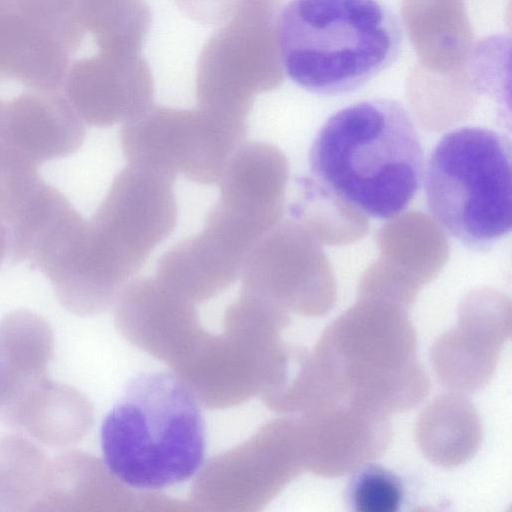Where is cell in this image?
I'll return each instance as SVG.
<instances>
[{"mask_svg": "<svg viewBox=\"0 0 512 512\" xmlns=\"http://www.w3.org/2000/svg\"><path fill=\"white\" fill-rule=\"evenodd\" d=\"M247 132L245 119L206 109L156 108L125 123L120 143L132 167L171 182L182 176L197 184L212 185L219 181Z\"/></svg>", "mask_w": 512, "mask_h": 512, "instance_id": "8992f818", "label": "cell"}, {"mask_svg": "<svg viewBox=\"0 0 512 512\" xmlns=\"http://www.w3.org/2000/svg\"><path fill=\"white\" fill-rule=\"evenodd\" d=\"M347 487V502L357 512H396L403 498L401 479L393 472L366 464L354 471Z\"/></svg>", "mask_w": 512, "mask_h": 512, "instance_id": "d6986e66", "label": "cell"}, {"mask_svg": "<svg viewBox=\"0 0 512 512\" xmlns=\"http://www.w3.org/2000/svg\"><path fill=\"white\" fill-rule=\"evenodd\" d=\"M85 135L82 119L62 101L23 97L4 110L0 141L39 165L75 153Z\"/></svg>", "mask_w": 512, "mask_h": 512, "instance_id": "5bb4252c", "label": "cell"}, {"mask_svg": "<svg viewBox=\"0 0 512 512\" xmlns=\"http://www.w3.org/2000/svg\"><path fill=\"white\" fill-rule=\"evenodd\" d=\"M401 23L381 0H290L276 24L280 64L302 89L353 92L399 56Z\"/></svg>", "mask_w": 512, "mask_h": 512, "instance_id": "7a4b0ae2", "label": "cell"}, {"mask_svg": "<svg viewBox=\"0 0 512 512\" xmlns=\"http://www.w3.org/2000/svg\"><path fill=\"white\" fill-rule=\"evenodd\" d=\"M260 391L270 409L290 414H303L343 399L314 351L282 343L269 355Z\"/></svg>", "mask_w": 512, "mask_h": 512, "instance_id": "9a60e30c", "label": "cell"}, {"mask_svg": "<svg viewBox=\"0 0 512 512\" xmlns=\"http://www.w3.org/2000/svg\"><path fill=\"white\" fill-rule=\"evenodd\" d=\"M193 304L156 277L138 279L117 299V322L131 343L174 367L204 334Z\"/></svg>", "mask_w": 512, "mask_h": 512, "instance_id": "7c38bea8", "label": "cell"}, {"mask_svg": "<svg viewBox=\"0 0 512 512\" xmlns=\"http://www.w3.org/2000/svg\"><path fill=\"white\" fill-rule=\"evenodd\" d=\"M100 440L107 469L123 485L151 491L181 483L204 461L199 400L175 372L141 373L105 416Z\"/></svg>", "mask_w": 512, "mask_h": 512, "instance_id": "3957f363", "label": "cell"}, {"mask_svg": "<svg viewBox=\"0 0 512 512\" xmlns=\"http://www.w3.org/2000/svg\"><path fill=\"white\" fill-rule=\"evenodd\" d=\"M177 210L171 181L129 165L115 176L90 221L122 259L141 269L173 231Z\"/></svg>", "mask_w": 512, "mask_h": 512, "instance_id": "9c48e42d", "label": "cell"}, {"mask_svg": "<svg viewBox=\"0 0 512 512\" xmlns=\"http://www.w3.org/2000/svg\"><path fill=\"white\" fill-rule=\"evenodd\" d=\"M4 362H5V357H4V351H3V346L1 343V337H0V376H1L2 370L4 368Z\"/></svg>", "mask_w": 512, "mask_h": 512, "instance_id": "44dd1931", "label": "cell"}, {"mask_svg": "<svg viewBox=\"0 0 512 512\" xmlns=\"http://www.w3.org/2000/svg\"><path fill=\"white\" fill-rule=\"evenodd\" d=\"M314 178L345 205L374 219L403 213L424 176L419 133L396 100L373 98L333 113L309 151Z\"/></svg>", "mask_w": 512, "mask_h": 512, "instance_id": "6da1fadb", "label": "cell"}, {"mask_svg": "<svg viewBox=\"0 0 512 512\" xmlns=\"http://www.w3.org/2000/svg\"><path fill=\"white\" fill-rule=\"evenodd\" d=\"M415 439L423 455L434 464L459 466L479 449L480 418L473 404L461 393L444 394L419 415Z\"/></svg>", "mask_w": 512, "mask_h": 512, "instance_id": "2e32d148", "label": "cell"}, {"mask_svg": "<svg viewBox=\"0 0 512 512\" xmlns=\"http://www.w3.org/2000/svg\"><path fill=\"white\" fill-rule=\"evenodd\" d=\"M503 344L459 323L433 344L431 362L441 383L457 393L483 389L496 370Z\"/></svg>", "mask_w": 512, "mask_h": 512, "instance_id": "e0dca14e", "label": "cell"}, {"mask_svg": "<svg viewBox=\"0 0 512 512\" xmlns=\"http://www.w3.org/2000/svg\"><path fill=\"white\" fill-rule=\"evenodd\" d=\"M37 166L0 141V217L7 228L23 213L44 182Z\"/></svg>", "mask_w": 512, "mask_h": 512, "instance_id": "ac0fdd59", "label": "cell"}, {"mask_svg": "<svg viewBox=\"0 0 512 512\" xmlns=\"http://www.w3.org/2000/svg\"><path fill=\"white\" fill-rule=\"evenodd\" d=\"M416 348L404 313L354 308L326 327L314 353L342 398L389 415L414 408L429 393Z\"/></svg>", "mask_w": 512, "mask_h": 512, "instance_id": "5b68a950", "label": "cell"}, {"mask_svg": "<svg viewBox=\"0 0 512 512\" xmlns=\"http://www.w3.org/2000/svg\"><path fill=\"white\" fill-rule=\"evenodd\" d=\"M511 143L500 131L461 127L431 152L426 201L441 228L467 248L487 251L512 226Z\"/></svg>", "mask_w": 512, "mask_h": 512, "instance_id": "277c9868", "label": "cell"}, {"mask_svg": "<svg viewBox=\"0 0 512 512\" xmlns=\"http://www.w3.org/2000/svg\"><path fill=\"white\" fill-rule=\"evenodd\" d=\"M225 332L205 333L175 368L199 402L225 407L260 392L272 349L285 327L258 301L238 298L226 311Z\"/></svg>", "mask_w": 512, "mask_h": 512, "instance_id": "52a82bcc", "label": "cell"}, {"mask_svg": "<svg viewBox=\"0 0 512 512\" xmlns=\"http://www.w3.org/2000/svg\"><path fill=\"white\" fill-rule=\"evenodd\" d=\"M8 254H9L8 229L0 217V267Z\"/></svg>", "mask_w": 512, "mask_h": 512, "instance_id": "ffe728a7", "label": "cell"}, {"mask_svg": "<svg viewBox=\"0 0 512 512\" xmlns=\"http://www.w3.org/2000/svg\"><path fill=\"white\" fill-rule=\"evenodd\" d=\"M304 469L338 477L373 463L392 436L388 415L340 399L298 418Z\"/></svg>", "mask_w": 512, "mask_h": 512, "instance_id": "30bf717a", "label": "cell"}, {"mask_svg": "<svg viewBox=\"0 0 512 512\" xmlns=\"http://www.w3.org/2000/svg\"><path fill=\"white\" fill-rule=\"evenodd\" d=\"M252 248V241L244 233L209 213L202 231L161 256L156 278L192 303L204 301L237 280Z\"/></svg>", "mask_w": 512, "mask_h": 512, "instance_id": "8fae6325", "label": "cell"}, {"mask_svg": "<svg viewBox=\"0 0 512 512\" xmlns=\"http://www.w3.org/2000/svg\"><path fill=\"white\" fill-rule=\"evenodd\" d=\"M287 168L282 153L265 142L241 144L219 179L217 203L270 231L278 220Z\"/></svg>", "mask_w": 512, "mask_h": 512, "instance_id": "4fadbf2b", "label": "cell"}, {"mask_svg": "<svg viewBox=\"0 0 512 512\" xmlns=\"http://www.w3.org/2000/svg\"><path fill=\"white\" fill-rule=\"evenodd\" d=\"M303 470L298 419H275L211 459L199 471L193 499L211 509H258Z\"/></svg>", "mask_w": 512, "mask_h": 512, "instance_id": "ba28073f", "label": "cell"}]
</instances>
